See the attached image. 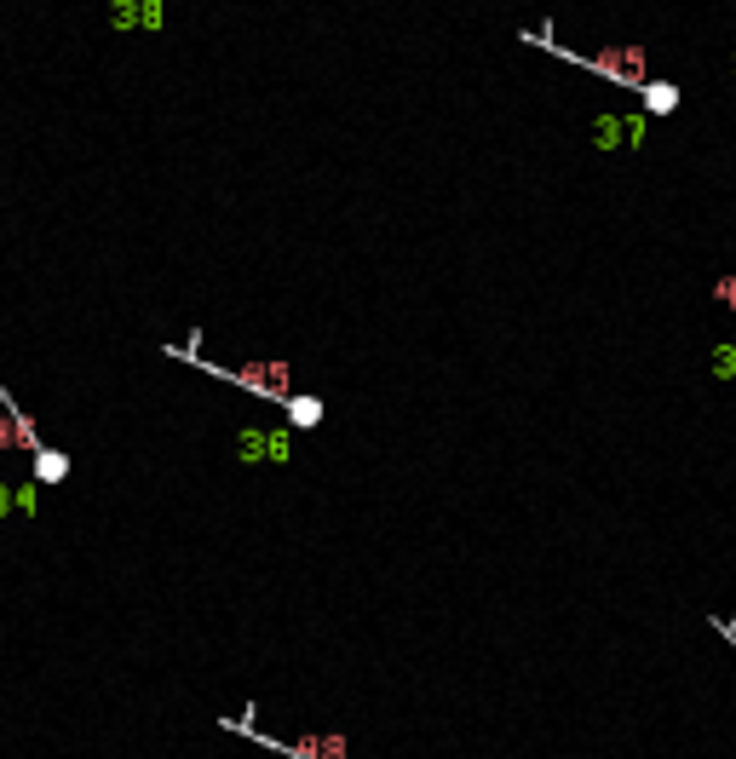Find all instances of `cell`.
<instances>
[{
    "instance_id": "cell-5",
    "label": "cell",
    "mask_w": 736,
    "mask_h": 759,
    "mask_svg": "<svg viewBox=\"0 0 736 759\" xmlns=\"http://www.w3.org/2000/svg\"><path fill=\"white\" fill-rule=\"evenodd\" d=\"M35 460V483H64L69 478V455L64 449H41V455H29Z\"/></svg>"
},
{
    "instance_id": "cell-3",
    "label": "cell",
    "mask_w": 736,
    "mask_h": 759,
    "mask_svg": "<svg viewBox=\"0 0 736 759\" xmlns=\"http://www.w3.org/2000/svg\"><path fill=\"white\" fill-rule=\"evenodd\" d=\"M598 150H616V144H644V115H598Z\"/></svg>"
},
{
    "instance_id": "cell-1",
    "label": "cell",
    "mask_w": 736,
    "mask_h": 759,
    "mask_svg": "<svg viewBox=\"0 0 736 759\" xmlns=\"http://www.w3.org/2000/svg\"><path fill=\"white\" fill-rule=\"evenodd\" d=\"M524 46H541V52H552L558 64H575V69H593L598 81H610V87H627L639 92L650 75H644V46H610V52H570V46H558L552 35H541V29H524Z\"/></svg>"
},
{
    "instance_id": "cell-7",
    "label": "cell",
    "mask_w": 736,
    "mask_h": 759,
    "mask_svg": "<svg viewBox=\"0 0 736 759\" xmlns=\"http://www.w3.org/2000/svg\"><path fill=\"white\" fill-rule=\"evenodd\" d=\"M713 374H719V380H736V345H719V351H713Z\"/></svg>"
},
{
    "instance_id": "cell-4",
    "label": "cell",
    "mask_w": 736,
    "mask_h": 759,
    "mask_svg": "<svg viewBox=\"0 0 736 759\" xmlns=\"http://www.w3.org/2000/svg\"><path fill=\"white\" fill-rule=\"evenodd\" d=\"M639 98H644V115H673L679 110V87H673V81H644Z\"/></svg>"
},
{
    "instance_id": "cell-2",
    "label": "cell",
    "mask_w": 736,
    "mask_h": 759,
    "mask_svg": "<svg viewBox=\"0 0 736 759\" xmlns=\"http://www.w3.org/2000/svg\"><path fill=\"white\" fill-rule=\"evenodd\" d=\"M167 357H179V363L202 368V374H213V380H230V386H242V391H259V397H271V403H282V397H288V363H276V357H265V363H242V368H225V363H207V357H196L190 345H167Z\"/></svg>"
},
{
    "instance_id": "cell-6",
    "label": "cell",
    "mask_w": 736,
    "mask_h": 759,
    "mask_svg": "<svg viewBox=\"0 0 736 759\" xmlns=\"http://www.w3.org/2000/svg\"><path fill=\"white\" fill-rule=\"evenodd\" d=\"M282 409H288L294 426H322V403H317V397H305V391H288V397H282Z\"/></svg>"
}]
</instances>
